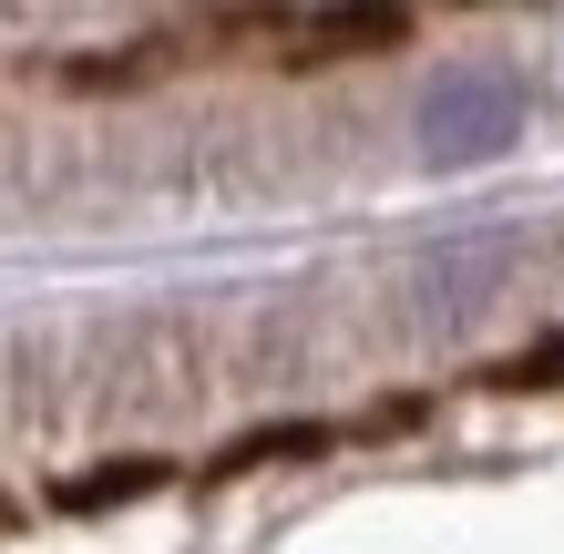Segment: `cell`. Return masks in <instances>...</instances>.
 Here are the masks:
<instances>
[{"mask_svg": "<svg viewBox=\"0 0 564 554\" xmlns=\"http://www.w3.org/2000/svg\"><path fill=\"white\" fill-rule=\"evenodd\" d=\"M421 165H492L523 134V83L503 62H442L421 83Z\"/></svg>", "mask_w": 564, "mask_h": 554, "instance_id": "6da1fadb", "label": "cell"}]
</instances>
